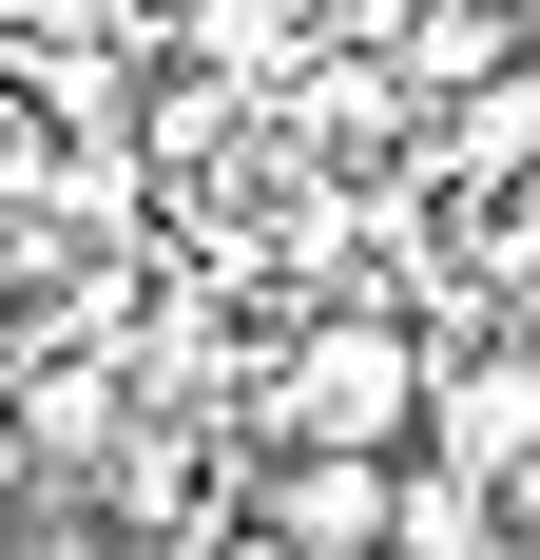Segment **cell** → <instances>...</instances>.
<instances>
[{
  "label": "cell",
  "mask_w": 540,
  "mask_h": 560,
  "mask_svg": "<svg viewBox=\"0 0 540 560\" xmlns=\"http://www.w3.org/2000/svg\"><path fill=\"white\" fill-rule=\"evenodd\" d=\"M251 522L290 560H406V445H270Z\"/></svg>",
  "instance_id": "2"
},
{
  "label": "cell",
  "mask_w": 540,
  "mask_h": 560,
  "mask_svg": "<svg viewBox=\"0 0 540 560\" xmlns=\"http://www.w3.org/2000/svg\"><path fill=\"white\" fill-rule=\"evenodd\" d=\"M193 560H290V541H270V522H232V541H193Z\"/></svg>",
  "instance_id": "5"
},
{
  "label": "cell",
  "mask_w": 540,
  "mask_h": 560,
  "mask_svg": "<svg viewBox=\"0 0 540 560\" xmlns=\"http://www.w3.org/2000/svg\"><path fill=\"white\" fill-rule=\"evenodd\" d=\"M425 387H444L425 329L328 310V329H290V368H270V445H425Z\"/></svg>",
  "instance_id": "1"
},
{
  "label": "cell",
  "mask_w": 540,
  "mask_h": 560,
  "mask_svg": "<svg viewBox=\"0 0 540 560\" xmlns=\"http://www.w3.org/2000/svg\"><path fill=\"white\" fill-rule=\"evenodd\" d=\"M0 406H20V445H39L58 483H97V464L136 445V368H116V348H39V368H20Z\"/></svg>",
  "instance_id": "4"
},
{
  "label": "cell",
  "mask_w": 540,
  "mask_h": 560,
  "mask_svg": "<svg viewBox=\"0 0 540 560\" xmlns=\"http://www.w3.org/2000/svg\"><path fill=\"white\" fill-rule=\"evenodd\" d=\"M425 464H483V483H540V348H463L425 387Z\"/></svg>",
  "instance_id": "3"
}]
</instances>
